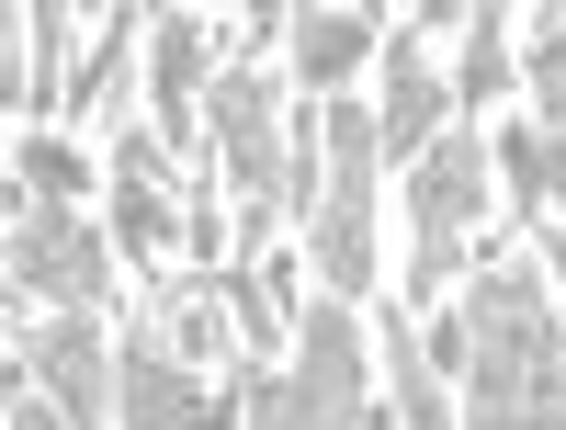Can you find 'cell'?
Instances as JSON below:
<instances>
[{
	"label": "cell",
	"mask_w": 566,
	"mask_h": 430,
	"mask_svg": "<svg viewBox=\"0 0 566 430\" xmlns=\"http://www.w3.org/2000/svg\"><path fill=\"white\" fill-rule=\"evenodd\" d=\"M148 103H159V148H205V12H159L148 23Z\"/></svg>",
	"instance_id": "cell-8"
},
{
	"label": "cell",
	"mask_w": 566,
	"mask_h": 430,
	"mask_svg": "<svg viewBox=\"0 0 566 430\" xmlns=\"http://www.w3.org/2000/svg\"><path fill=\"white\" fill-rule=\"evenodd\" d=\"M114 419H125V430H239L250 408H227L193 363L159 352V328H136L125 363H114Z\"/></svg>",
	"instance_id": "cell-6"
},
{
	"label": "cell",
	"mask_w": 566,
	"mask_h": 430,
	"mask_svg": "<svg viewBox=\"0 0 566 430\" xmlns=\"http://www.w3.org/2000/svg\"><path fill=\"white\" fill-rule=\"evenodd\" d=\"M12 363H34L45 408H57L69 430H103V397H114V363H125V352H103V328H91V317H69V328H23V340H12Z\"/></svg>",
	"instance_id": "cell-7"
},
{
	"label": "cell",
	"mask_w": 566,
	"mask_h": 430,
	"mask_svg": "<svg viewBox=\"0 0 566 430\" xmlns=\"http://www.w3.org/2000/svg\"><path fill=\"white\" fill-rule=\"evenodd\" d=\"M386 397H397V430H464L442 374H431V340L408 328V306H386Z\"/></svg>",
	"instance_id": "cell-10"
},
{
	"label": "cell",
	"mask_w": 566,
	"mask_h": 430,
	"mask_svg": "<svg viewBox=\"0 0 566 430\" xmlns=\"http://www.w3.org/2000/svg\"><path fill=\"white\" fill-rule=\"evenodd\" d=\"M488 159L510 170V193H522L533 216L566 204V136H544V125H499V136H488Z\"/></svg>",
	"instance_id": "cell-12"
},
{
	"label": "cell",
	"mask_w": 566,
	"mask_h": 430,
	"mask_svg": "<svg viewBox=\"0 0 566 430\" xmlns=\"http://www.w3.org/2000/svg\"><path fill=\"white\" fill-rule=\"evenodd\" d=\"M12 430H69L57 408H34V397H23V363H12Z\"/></svg>",
	"instance_id": "cell-18"
},
{
	"label": "cell",
	"mask_w": 566,
	"mask_h": 430,
	"mask_svg": "<svg viewBox=\"0 0 566 430\" xmlns=\"http://www.w3.org/2000/svg\"><path fill=\"white\" fill-rule=\"evenodd\" d=\"M522 80H533V125L566 136V12H522Z\"/></svg>",
	"instance_id": "cell-13"
},
{
	"label": "cell",
	"mask_w": 566,
	"mask_h": 430,
	"mask_svg": "<svg viewBox=\"0 0 566 430\" xmlns=\"http://www.w3.org/2000/svg\"><path fill=\"white\" fill-rule=\"evenodd\" d=\"M12 295H57L69 317H103L114 306V261L69 204H23L12 193Z\"/></svg>",
	"instance_id": "cell-5"
},
{
	"label": "cell",
	"mask_w": 566,
	"mask_h": 430,
	"mask_svg": "<svg viewBox=\"0 0 566 430\" xmlns=\"http://www.w3.org/2000/svg\"><path fill=\"white\" fill-rule=\"evenodd\" d=\"M283 34H295V91H340V80L374 57V23H363V12H295Z\"/></svg>",
	"instance_id": "cell-11"
},
{
	"label": "cell",
	"mask_w": 566,
	"mask_h": 430,
	"mask_svg": "<svg viewBox=\"0 0 566 430\" xmlns=\"http://www.w3.org/2000/svg\"><path fill=\"white\" fill-rule=\"evenodd\" d=\"M442 363L464 430H566V317L533 261L464 283V306L442 317Z\"/></svg>",
	"instance_id": "cell-1"
},
{
	"label": "cell",
	"mask_w": 566,
	"mask_h": 430,
	"mask_svg": "<svg viewBox=\"0 0 566 430\" xmlns=\"http://www.w3.org/2000/svg\"><path fill=\"white\" fill-rule=\"evenodd\" d=\"M476 216H488V136L476 125H453L431 136V159L408 170V272H397V295H442V283L464 272V250H476Z\"/></svg>",
	"instance_id": "cell-4"
},
{
	"label": "cell",
	"mask_w": 566,
	"mask_h": 430,
	"mask_svg": "<svg viewBox=\"0 0 566 430\" xmlns=\"http://www.w3.org/2000/svg\"><path fill=\"white\" fill-rule=\"evenodd\" d=\"M23 170H34V204H69L91 159H80V148H57V136H34V148H23Z\"/></svg>",
	"instance_id": "cell-15"
},
{
	"label": "cell",
	"mask_w": 566,
	"mask_h": 430,
	"mask_svg": "<svg viewBox=\"0 0 566 430\" xmlns=\"http://www.w3.org/2000/svg\"><path fill=\"white\" fill-rule=\"evenodd\" d=\"M522 80V12H476L464 23V103H499Z\"/></svg>",
	"instance_id": "cell-14"
},
{
	"label": "cell",
	"mask_w": 566,
	"mask_h": 430,
	"mask_svg": "<svg viewBox=\"0 0 566 430\" xmlns=\"http://www.w3.org/2000/svg\"><path fill=\"white\" fill-rule=\"evenodd\" d=\"M250 430H363V328L340 295L295 306V363L250 374Z\"/></svg>",
	"instance_id": "cell-3"
},
{
	"label": "cell",
	"mask_w": 566,
	"mask_h": 430,
	"mask_svg": "<svg viewBox=\"0 0 566 430\" xmlns=\"http://www.w3.org/2000/svg\"><path fill=\"white\" fill-rule=\"evenodd\" d=\"M181 238H193V261L216 272V250H227V216H216V181H205V193H193V216H181Z\"/></svg>",
	"instance_id": "cell-17"
},
{
	"label": "cell",
	"mask_w": 566,
	"mask_h": 430,
	"mask_svg": "<svg viewBox=\"0 0 566 430\" xmlns=\"http://www.w3.org/2000/svg\"><path fill=\"white\" fill-rule=\"evenodd\" d=\"M544 261H555V272H566V238H555V250H544Z\"/></svg>",
	"instance_id": "cell-19"
},
{
	"label": "cell",
	"mask_w": 566,
	"mask_h": 430,
	"mask_svg": "<svg viewBox=\"0 0 566 430\" xmlns=\"http://www.w3.org/2000/svg\"><path fill=\"white\" fill-rule=\"evenodd\" d=\"M374 181H386V125L374 103H328V159H317V295L374 306L386 250H374Z\"/></svg>",
	"instance_id": "cell-2"
},
{
	"label": "cell",
	"mask_w": 566,
	"mask_h": 430,
	"mask_svg": "<svg viewBox=\"0 0 566 430\" xmlns=\"http://www.w3.org/2000/svg\"><path fill=\"white\" fill-rule=\"evenodd\" d=\"M227 328H239V317H227V295H181V306H170V340L193 352V363H205V352L227 340Z\"/></svg>",
	"instance_id": "cell-16"
},
{
	"label": "cell",
	"mask_w": 566,
	"mask_h": 430,
	"mask_svg": "<svg viewBox=\"0 0 566 430\" xmlns=\"http://www.w3.org/2000/svg\"><path fill=\"white\" fill-rule=\"evenodd\" d=\"M374 125H386V159H431V125H442V69L419 57V34L386 45V103H374Z\"/></svg>",
	"instance_id": "cell-9"
}]
</instances>
